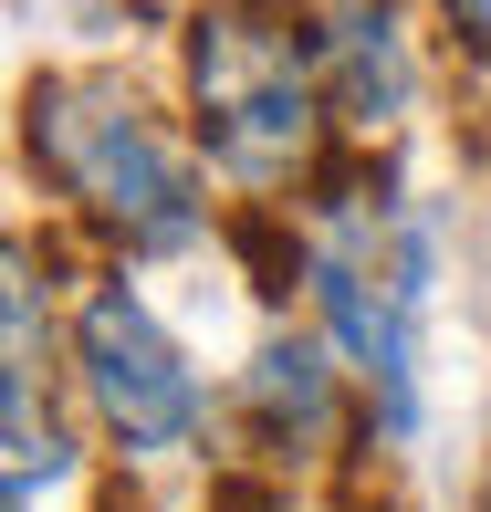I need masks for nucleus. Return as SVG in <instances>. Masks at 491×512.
<instances>
[{
	"instance_id": "obj_1",
	"label": "nucleus",
	"mask_w": 491,
	"mask_h": 512,
	"mask_svg": "<svg viewBox=\"0 0 491 512\" xmlns=\"http://www.w3.org/2000/svg\"><path fill=\"white\" fill-rule=\"evenodd\" d=\"M189 95L220 178H241L251 199L293 189L324 147V95H335L303 0H209L189 21Z\"/></svg>"
},
{
	"instance_id": "obj_2",
	"label": "nucleus",
	"mask_w": 491,
	"mask_h": 512,
	"mask_svg": "<svg viewBox=\"0 0 491 512\" xmlns=\"http://www.w3.org/2000/svg\"><path fill=\"white\" fill-rule=\"evenodd\" d=\"M21 136H32L42 178H53L95 230H115L126 251H189L209 230L189 147L136 105V84H115V74H42Z\"/></svg>"
},
{
	"instance_id": "obj_3",
	"label": "nucleus",
	"mask_w": 491,
	"mask_h": 512,
	"mask_svg": "<svg viewBox=\"0 0 491 512\" xmlns=\"http://www.w3.org/2000/svg\"><path fill=\"white\" fill-rule=\"evenodd\" d=\"M303 272L324 293V324H335L345 366L366 377V408H377L387 439L418 429V293H429V241L418 220H397L377 178L324 199L314 241H303Z\"/></svg>"
},
{
	"instance_id": "obj_4",
	"label": "nucleus",
	"mask_w": 491,
	"mask_h": 512,
	"mask_svg": "<svg viewBox=\"0 0 491 512\" xmlns=\"http://www.w3.org/2000/svg\"><path fill=\"white\" fill-rule=\"evenodd\" d=\"M74 377H84V408L105 418V439L115 450H189L199 439V377H189V356H178L168 335H157V314L136 304L126 283H95L84 293V314H74Z\"/></svg>"
},
{
	"instance_id": "obj_5",
	"label": "nucleus",
	"mask_w": 491,
	"mask_h": 512,
	"mask_svg": "<svg viewBox=\"0 0 491 512\" xmlns=\"http://www.w3.org/2000/svg\"><path fill=\"white\" fill-rule=\"evenodd\" d=\"M0 471H11V512H42V492L63 481V429H53V398H42V293H32V251H11V283H0Z\"/></svg>"
},
{
	"instance_id": "obj_6",
	"label": "nucleus",
	"mask_w": 491,
	"mask_h": 512,
	"mask_svg": "<svg viewBox=\"0 0 491 512\" xmlns=\"http://www.w3.org/2000/svg\"><path fill=\"white\" fill-rule=\"evenodd\" d=\"M251 408H262V429H272V439L314 450V439H324V418H335L324 345H314V335H272L262 356H251Z\"/></svg>"
},
{
	"instance_id": "obj_7",
	"label": "nucleus",
	"mask_w": 491,
	"mask_h": 512,
	"mask_svg": "<svg viewBox=\"0 0 491 512\" xmlns=\"http://www.w3.org/2000/svg\"><path fill=\"white\" fill-rule=\"evenodd\" d=\"M439 11H450V32L471 42V53L491 63V0H439Z\"/></svg>"
},
{
	"instance_id": "obj_8",
	"label": "nucleus",
	"mask_w": 491,
	"mask_h": 512,
	"mask_svg": "<svg viewBox=\"0 0 491 512\" xmlns=\"http://www.w3.org/2000/svg\"><path fill=\"white\" fill-rule=\"evenodd\" d=\"M481 512H491V492H481Z\"/></svg>"
}]
</instances>
